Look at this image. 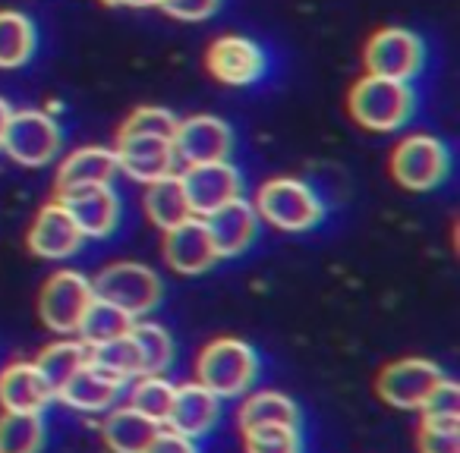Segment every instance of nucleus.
Masks as SVG:
<instances>
[{
	"mask_svg": "<svg viewBox=\"0 0 460 453\" xmlns=\"http://www.w3.org/2000/svg\"><path fill=\"white\" fill-rule=\"evenodd\" d=\"M177 123V117L164 108L133 110V117L117 133V167L139 183H155L161 177H171L173 167H177V152H173Z\"/></svg>",
	"mask_w": 460,
	"mask_h": 453,
	"instance_id": "1",
	"label": "nucleus"
},
{
	"mask_svg": "<svg viewBox=\"0 0 460 453\" xmlns=\"http://www.w3.org/2000/svg\"><path fill=\"white\" fill-rule=\"evenodd\" d=\"M259 375V356L246 340L240 337H217L202 350L196 362V378L205 390L217 400H230L252 388Z\"/></svg>",
	"mask_w": 460,
	"mask_h": 453,
	"instance_id": "2",
	"label": "nucleus"
},
{
	"mask_svg": "<svg viewBox=\"0 0 460 453\" xmlns=\"http://www.w3.org/2000/svg\"><path fill=\"white\" fill-rule=\"evenodd\" d=\"M252 208L265 223L288 233L313 231L325 217V205L315 196V189L296 177H275L262 183Z\"/></svg>",
	"mask_w": 460,
	"mask_h": 453,
	"instance_id": "3",
	"label": "nucleus"
},
{
	"mask_svg": "<svg viewBox=\"0 0 460 453\" xmlns=\"http://www.w3.org/2000/svg\"><path fill=\"white\" fill-rule=\"evenodd\" d=\"M350 117L372 133H394L413 117V91L407 83L363 76L350 89Z\"/></svg>",
	"mask_w": 460,
	"mask_h": 453,
	"instance_id": "4",
	"label": "nucleus"
},
{
	"mask_svg": "<svg viewBox=\"0 0 460 453\" xmlns=\"http://www.w3.org/2000/svg\"><path fill=\"white\" fill-rule=\"evenodd\" d=\"M95 300H104L111 306L123 309L133 318L148 315L161 300V281L148 265L139 262H117L108 265L102 274L92 281Z\"/></svg>",
	"mask_w": 460,
	"mask_h": 453,
	"instance_id": "5",
	"label": "nucleus"
},
{
	"mask_svg": "<svg viewBox=\"0 0 460 453\" xmlns=\"http://www.w3.org/2000/svg\"><path fill=\"white\" fill-rule=\"evenodd\" d=\"M451 173V152L435 135H407L391 154V177L413 192H429Z\"/></svg>",
	"mask_w": 460,
	"mask_h": 453,
	"instance_id": "6",
	"label": "nucleus"
},
{
	"mask_svg": "<svg viewBox=\"0 0 460 453\" xmlns=\"http://www.w3.org/2000/svg\"><path fill=\"white\" fill-rule=\"evenodd\" d=\"M4 152L22 167H45L60 152V126L45 110H13L4 135Z\"/></svg>",
	"mask_w": 460,
	"mask_h": 453,
	"instance_id": "7",
	"label": "nucleus"
},
{
	"mask_svg": "<svg viewBox=\"0 0 460 453\" xmlns=\"http://www.w3.org/2000/svg\"><path fill=\"white\" fill-rule=\"evenodd\" d=\"M422 60H426V48L420 35L410 29H382L366 41L363 51L369 76L397 79V83H410L422 70Z\"/></svg>",
	"mask_w": 460,
	"mask_h": 453,
	"instance_id": "8",
	"label": "nucleus"
},
{
	"mask_svg": "<svg viewBox=\"0 0 460 453\" xmlns=\"http://www.w3.org/2000/svg\"><path fill=\"white\" fill-rule=\"evenodd\" d=\"M92 300H95L92 281H85L79 271H58L41 287L39 315L45 321V327H51L54 334H76Z\"/></svg>",
	"mask_w": 460,
	"mask_h": 453,
	"instance_id": "9",
	"label": "nucleus"
},
{
	"mask_svg": "<svg viewBox=\"0 0 460 453\" xmlns=\"http://www.w3.org/2000/svg\"><path fill=\"white\" fill-rule=\"evenodd\" d=\"M445 381V371L429 359H397V362L385 365L378 375L376 390L385 403L394 409H420L426 396L432 394L438 384Z\"/></svg>",
	"mask_w": 460,
	"mask_h": 453,
	"instance_id": "10",
	"label": "nucleus"
},
{
	"mask_svg": "<svg viewBox=\"0 0 460 453\" xmlns=\"http://www.w3.org/2000/svg\"><path fill=\"white\" fill-rule=\"evenodd\" d=\"M173 152H177V161H183L186 167L227 161L230 152H234V129L221 117H186V120L177 123V133H173Z\"/></svg>",
	"mask_w": 460,
	"mask_h": 453,
	"instance_id": "11",
	"label": "nucleus"
},
{
	"mask_svg": "<svg viewBox=\"0 0 460 453\" xmlns=\"http://www.w3.org/2000/svg\"><path fill=\"white\" fill-rule=\"evenodd\" d=\"M186 202H190L192 217H208L221 205L240 198L243 179H240L237 167L227 161H215V164H192L180 173Z\"/></svg>",
	"mask_w": 460,
	"mask_h": 453,
	"instance_id": "12",
	"label": "nucleus"
},
{
	"mask_svg": "<svg viewBox=\"0 0 460 453\" xmlns=\"http://www.w3.org/2000/svg\"><path fill=\"white\" fill-rule=\"evenodd\" d=\"M208 73L224 85H252L265 73V54L252 39L243 35H221L211 41L205 54Z\"/></svg>",
	"mask_w": 460,
	"mask_h": 453,
	"instance_id": "13",
	"label": "nucleus"
},
{
	"mask_svg": "<svg viewBox=\"0 0 460 453\" xmlns=\"http://www.w3.org/2000/svg\"><path fill=\"white\" fill-rule=\"evenodd\" d=\"M164 262L183 277L205 274L217 262L202 217H186L183 223L164 231Z\"/></svg>",
	"mask_w": 460,
	"mask_h": 453,
	"instance_id": "14",
	"label": "nucleus"
},
{
	"mask_svg": "<svg viewBox=\"0 0 460 453\" xmlns=\"http://www.w3.org/2000/svg\"><path fill=\"white\" fill-rule=\"evenodd\" d=\"M202 221L217 258H234L240 252H246L259 233L256 208H252V202H243V198H234V202L221 205V208L211 211Z\"/></svg>",
	"mask_w": 460,
	"mask_h": 453,
	"instance_id": "15",
	"label": "nucleus"
},
{
	"mask_svg": "<svg viewBox=\"0 0 460 453\" xmlns=\"http://www.w3.org/2000/svg\"><path fill=\"white\" fill-rule=\"evenodd\" d=\"M60 202L73 214L83 237H108V233H114L117 221H120V196H117L111 183L79 186V189L64 192Z\"/></svg>",
	"mask_w": 460,
	"mask_h": 453,
	"instance_id": "16",
	"label": "nucleus"
},
{
	"mask_svg": "<svg viewBox=\"0 0 460 453\" xmlns=\"http://www.w3.org/2000/svg\"><path fill=\"white\" fill-rule=\"evenodd\" d=\"M83 231L76 227L73 214L64 208V202H51L39 211L32 223V233H29V246H32L35 256L41 258H66L73 252H79L83 246Z\"/></svg>",
	"mask_w": 460,
	"mask_h": 453,
	"instance_id": "17",
	"label": "nucleus"
},
{
	"mask_svg": "<svg viewBox=\"0 0 460 453\" xmlns=\"http://www.w3.org/2000/svg\"><path fill=\"white\" fill-rule=\"evenodd\" d=\"M123 384H127L123 375L102 369V365H95L89 359V362L58 390V400H64L66 406H73V409H83V413H102V409H108L111 403L117 400Z\"/></svg>",
	"mask_w": 460,
	"mask_h": 453,
	"instance_id": "18",
	"label": "nucleus"
},
{
	"mask_svg": "<svg viewBox=\"0 0 460 453\" xmlns=\"http://www.w3.org/2000/svg\"><path fill=\"white\" fill-rule=\"evenodd\" d=\"M51 400L54 390L35 362H13L0 371V406H4V413H45Z\"/></svg>",
	"mask_w": 460,
	"mask_h": 453,
	"instance_id": "19",
	"label": "nucleus"
},
{
	"mask_svg": "<svg viewBox=\"0 0 460 453\" xmlns=\"http://www.w3.org/2000/svg\"><path fill=\"white\" fill-rule=\"evenodd\" d=\"M217 415H221V400L211 390H205L199 381H192V384H180L173 390L171 415H167L164 425L186 434V438H199V434H205L215 425Z\"/></svg>",
	"mask_w": 460,
	"mask_h": 453,
	"instance_id": "20",
	"label": "nucleus"
},
{
	"mask_svg": "<svg viewBox=\"0 0 460 453\" xmlns=\"http://www.w3.org/2000/svg\"><path fill=\"white\" fill-rule=\"evenodd\" d=\"M120 173L117 167V154L114 148H102V145H89L79 148V152L66 154L64 164L58 170V196L79 186H102Z\"/></svg>",
	"mask_w": 460,
	"mask_h": 453,
	"instance_id": "21",
	"label": "nucleus"
},
{
	"mask_svg": "<svg viewBox=\"0 0 460 453\" xmlns=\"http://www.w3.org/2000/svg\"><path fill=\"white\" fill-rule=\"evenodd\" d=\"M146 211H148V221L161 231H171L177 223H183L186 217H192L190 202H186V192L183 183H180L177 173L171 177H161L155 183H146Z\"/></svg>",
	"mask_w": 460,
	"mask_h": 453,
	"instance_id": "22",
	"label": "nucleus"
},
{
	"mask_svg": "<svg viewBox=\"0 0 460 453\" xmlns=\"http://www.w3.org/2000/svg\"><path fill=\"white\" fill-rule=\"evenodd\" d=\"M158 422L146 419L142 413H136L133 406L114 409L104 422V440L114 453H142L148 447V440L158 434Z\"/></svg>",
	"mask_w": 460,
	"mask_h": 453,
	"instance_id": "23",
	"label": "nucleus"
},
{
	"mask_svg": "<svg viewBox=\"0 0 460 453\" xmlns=\"http://www.w3.org/2000/svg\"><path fill=\"white\" fill-rule=\"evenodd\" d=\"M35 54V26L20 10H0V70H20Z\"/></svg>",
	"mask_w": 460,
	"mask_h": 453,
	"instance_id": "24",
	"label": "nucleus"
},
{
	"mask_svg": "<svg viewBox=\"0 0 460 453\" xmlns=\"http://www.w3.org/2000/svg\"><path fill=\"white\" fill-rule=\"evenodd\" d=\"M133 315H127L123 309L111 306L104 300H92L89 309H85L83 321H79L76 334L85 346H102L111 344V340H120L133 331Z\"/></svg>",
	"mask_w": 460,
	"mask_h": 453,
	"instance_id": "25",
	"label": "nucleus"
},
{
	"mask_svg": "<svg viewBox=\"0 0 460 453\" xmlns=\"http://www.w3.org/2000/svg\"><path fill=\"white\" fill-rule=\"evenodd\" d=\"M237 425L256 428V425H296L300 428V409L290 396L278 394V390H262L243 400L237 415Z\"/></svg>",
	"mask_w": 460,
	"mask_h": 453,
	"instance_id": "26",
	"label": "nucleus"
},
{
	"mask_svg": "<svg viewBox=\"0 0 460 453\" xmlns=\"http://www.w3.org/2000/svg\"><path fill=\"white\" fill-rule=\"evenodd\" d=\"M89 359H92V346H85L83 340H60V344L45 346L41 356L35 359V365H39V371L45 375V381L51 384L54 396H58V390L64 388Z\"/></svg>",
	"mask_w": 460,
	"mask_h": 453,
	"instance_id": "27",
	"label": "nucleus"
},
{
	"mask_svg": "<svg viewBox=\"0 0 460 453\" xmlns=\"http://www.w3.org/2000/svg\"><path fill=\"white\" fill-rule=\"evenodd\" d=\"M45 444L41 413H4L0 415V453H39Z\"/></svg>",
	"mask_w": 460,
	"mask_h": 453,
	"instance_id": "28",
	"label": "nucleus"
},
{
	"mask_svg": "<svg viewBox=\"0 0 460 453\" xmlns=\"http://www.w3.org/2000/svg\"><path fill=\"white\" fill-rule=\"evenodd\" d=\"M129 337L139 344L142 350V375H164L167 365L173 362V340L164 327L152 325V321H133Z\"/></svg>",
	"mask_w": 460,
	"mask_h": 453,
	"instance_id": "29",
	"label": "nucleus"
},
{
	"mask_svg": "<svg viewBox=\"0 0 460 453\" xmlns=\"http://www.w3.org/2000/svg\"><path fill=\"white\" fill-rule=\"evenodd\" d=\"M173 384L167 381V378L161 375H142L139 381H136L133 394H129V406L136 409V413H142L146 419L158 422V425H164L167 415H171V403H173Z\"/></svg>",
	"mask_w": 460,
	"mask_h": 453,
	"instance_id": "30",
	"label": "nucleus"
},
{
	"mask_svg": "<svg viewBox=\"0 0 460 453\" xmlns=\"http://www.w3.org/2000/svg\"><path fill=\"white\" fill-rule=\"evenodd\" d=\"M92 362L108 371H117L127 381L129 378H142V350L129 334L120 340H111V344L92 346Z\"/></svg>",
	"mask_w": 460,
	"mask_h": 453,
	"instance_id": "31",
	"label": "nucleus"
},
{
	"mask_svg": "<svg viewBox=\"0 0 460 453\" xmlns=\"http://www.w3.org/2000/svg\"><path fill=\"white\" fill-rule=\"evenodd\" d=\"M246 453H303V434L296 425H256L243 431Z\"/></svg>",
	"mask_w": 460,
	"mask_h": 453,
	"instance_id": "32",
	"label": "nucleus"
},
{
	"mask_svg": "<svg viewBox=\"0 0 460 453\" xmlns=\"http://www.w3.org/2000/svg\"><path fill=\"white\" fill-rule=\"evenodd\" d=\"M416 444L420 453H460V422L422 419Z\"/></svg>",
	"mask_w": 460,
	"mask_h": 453,
	"instance_id": "33",
	"label": "nucleus"
},
{
	"mask_svg": "<svg viewBox=\"0 0 460 453\" xmlns=\"http://www.w3.org/2000/svg\"><path fill=\"white\" fill-rule=\"evenodd\" d=\"M422 419H432V422H460V388L445 378L432 394L426 396L422 403Z\"/></svg>",
	"mask_w": 460,
	"mask_h": 453,
	"instance_id": "34",
	"label": "nucleus"
},
{
	"mask_svg": "<svg viewBox=\"0 0 460 453\" xmlns=\"http://www.w3.org/2000/svg\"><path fill=\"white\" fill-rule=\"evenodd\" d=\"M158 7L180 22H202L217 13L221 0H158Z\"/></svg>",
	"mask_w": 460,
	"mask_h": 453,
	"instance_id": "35",
	"label": "nucleus"
},
{
	"mask_svg": "<svg viewBox=\"0 0 460 453\" xmlns=\"http://www.w3.org/2000/svg\"><path fill=\"white\" fill-rule=\"evenodd\" d=\"M142 453H199V447L196 440L173 431V428H158V434L148 440V447Z\"/></svg>",
	"mask_w": 460,
	"mask_h": 453,
	"instance_id": "36",
	"label": "nucleus"
},
{
	"mask_svg": "<svg viewBox=\"0 0 460 453\" xmlns=\"http://www.w3.org/2000/svg\"><path fill=\"white\" fill-rule=\"evenodd\" d=\"M13 117V108H10L4 98H0V148H4V135H7V123Z\"/></svg>",
	"mask_w": 460,
	"mask_h": 453,
	"instance_id": "37",
	"label": "nucleus"
},
{
	"mask_svg": "<svg viewBox=\"0 0 460 453\" xmlns=\"http://www.w3.org/2000/svg\"><path fill=\"white\" fill-rule=\"evenodd\" d=\"M111 7H155L158 0H104Z\"/></svg>",
	"mask_w": 460,
	"mask_h": 453,
	"instance_id": "38",
	"label": "nucleus"
}]
</instances>
